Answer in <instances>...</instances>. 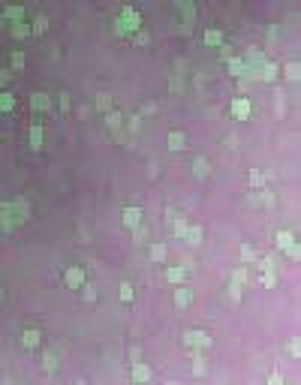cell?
<instances>
[{
	"label": "cell",
	"mask_w": 301,
	"mask_h": 385,
	"mask_svg": "<svg viewBox=\"0 0 301 385\" xmlns=\"http://www.w3.org/2000/svg\"><path fill=\"white\" fill-rule=\"evenodd\" d=\"M21 63H24V54H21V51H15V54H12V66H21Z\"/></svg>",
	"instance_id": "obj_36"
},
{
	"label": "cell",
	"mask_w": 301,
	"mask_h": 385,
	"mask_svg": "<svg viewBox=\"0 0 301 385\" xmlns=\"http://www.w3.org/2000/svg\"><path fill=\"white\" fill-rule=\"evenodd\" d=\"M54 367H57V364H54V355H45V370H48V373H51V370H54Z\"/></svg>",
	"instance_id": "obj_37"
},
{
	"label": "cell",
	"mask_w": 301,
	"mask_h": 385,
	"mask_svg": "<svg viewBox=\"0 0 301 385\" xmlns=\"http://www.w3.org/2000/svg\"><path fill=\"white\" fill-rule=\"evenodd\" d=\"M229 111H232V117H235V120H247V117L253 114V105H250V99H247V96H235V99H232V105H229Z\"/></svg>",
	"instance_id": "obj_5"
},
{
	"label": "cell",
	"mask_w": 301,
	"mask_h": 385,
	"mask_svg": "<svg viewBox=\"0 0 301 385\" xmlns=\"http://www.w3.org/2000/svg\"><path fill=\"white\" fill-rule=\"evenodd\" d=\"M30 99H33V108H36V111H39V108H48V96H45V93H33Z\"/></svg>",
	"instance_id": "obj_24"
},
{
	"label": "cell",
	"mask_w": 301,
	"mask_h": 385,
	"mask_svg": "<svg viewBox=\"0 0 301 385\" xmlns=\"http://www.w3.org/2000/svg\"><path fill=\"white\" fill-rule=\"evenodd\" d=\"M106 123H109V130L115 133V130H121V126H124V114H121V111H109Z\"/></svg>",
	"instance_id": "obj_18"
},
{
	"label": "cell",
	"mask_w": 301,
	"mask_h": 385,
	"mask_svg": "<svg viewBox=\"0 0 301 385\" xmlns=\"http://www.w3.org/2000/svg\"><path fill=\"white\" fill-rule=\"evenodd\" d=\"M66 283H69V286H81V283H84V271H81V268H69V271H66Z\"/></svg>",
	"instance_id": "obj_16"
},
{
	"label": "cell",
	"mask_w": 301,
	"mask_h": 385,
	"mask_svg": "<svg viewBox=\"0 0 301 385\" xmlns=\"http://www.w3.org/2000/svg\"><path fill=\"white\" fill-rule=\"evenodd\" d=\"M133 298H136V295H133V286H130V283H121V301H124V304H133Z\"/></svg>",
	"instance_id": "obj_22"
},
{
	"label": "cell",
	"mask_w": 301,
	"mask_h": 385,
	"mask_svg": "<svg viewBox=\"0 0 301 385\" xmlns=\"http://www.w3.org/2000/svg\"><path fill=\"white\" fill-rule=\"evenodd\" d=\"M259 196H262V205H265V208L274 205V193H271V190H259Z\"/></svg>",
	"instance_id": "obj_30"
},
{
	"label": "cell",
	"mask_w": 301,
	"mask_h": 385,
	"mask_svg": "<svg viewBox=\"0 0 301 385\" xmlns=\"http://www.w3.org/2000/svg\"><path fill=\"white\" fill-rule=\"evenodd\" d=\"M208 172H211V163H208L205 157H196V160H193V175H196L199 181H205Z\"/></svg>",
	"instance_id": "obj_11"
},
{
	"label": "cell",
	"mask_w": 301,
	"mask_h": 385,
	"mask_svg": "<svg viewBox=\"0 0 301 385\" xmlns=\"http://www.w3.org/2000/svg\"><path fill=\"white\" fill-rule=\"evenodd\" d=\"M130 376H133V382H151V367L148 364H142V361H136L133 364V370H130Z\"/></svg>",
	"instance_id": "obj_8"
},
{
	"label": "cell",
	"mask_w": 301,
	"mask_h": 385,
	"mask_svg": "<svg viewBox=\"0 0 301 385\" xmlns=\"http://www.w3.org/2000/svg\"><path fill=\"white\" fill-rule=\"evenodd\" d=\"M247 178H250V187H253V190H262V187H265V175H262L259 169H250Z\"/></svg>",
	"instance_id": "obj_19"
},
{
	"label": "cell",
	"mask_w": 301,
	"mask_h": 385,
	"mask_svg": "<svg viewBox=\"0 0 301 385\" xmlns=\"http://www.w3.org/2000/svg\"><path fill=\"white\" fill-rule=\"evenodd\" d=\"M166 259V247L163 244H151V262H163Z\"/></svg>",
	"instance_id": "obj_21"
},
{
	"label": "cell",
	"mask_w": 301,
	"mask_h": 385,
	"mask_svg": "<svg viewBox=\"0 0 301 385\" xmlns=\"http://www.w3.org/2000/svg\"><path fill=\"white\" fill-rule=\"evenodd\" d=\"M139 30H142V12H139L136 6H130V3L121 6L118 15H115V33H118V36H130V33H133V36H136Z\"/></svg>",
	"instance_id": "obj_1"
},
{
	"label": "cell",
	"mask_w": 301,
	"mask_h": 385,
	"mask_svg": "<svg viewBox=\"0 0 301 385\" xmlns=\"http://www.w3.org/2000/svg\"><path fill=\"white\" fill-rule=\"evenodd\" d=\"M142 220H145V214H142V208H136V205H130V208H124V223H127L130 229H139V226H142Z\"/></svg>",
	"instance_id": "obj_6"
},
{
	"label": "cell",
	"mask_w": 301,
	"mask_h": 385,
	"mask_svg": "<svg viewBox=\"0 0 301 385\" xmlns=\"http://www.w3.org/2000/svg\"><path fill=\"white\" fill-rule=\"evenodd\" d=\"M30 145H33V148H39V145H42V130H39V126H33V130H30Z\"/></svg>",
	"instance_id": "obj_26"
},
{
	"label": "cell",
	"mask_w": 301,
	"mask_h": 385,
	"mask_svg": "<svg viewBox=\"0 0 301 385\" xmlns=\"http://www.w3.org/2000/svg\"><path fill=\"white\" fill-rule=\"evenodd\" d=\"M193 373H196V376H205V373H208V361H205L202 355L193 358Z\"/></svg>",
	"instance_id": "obj_20"
},
{
	"label": "cell",
	"mask_w": 301,
	"mask_h": 385,
	"mask_svg": "<svg viewBox=\"0 0 301 385\" xmlns=\"http://www.w3.org/2000/svg\"><path fill=\"white\" fill-rule=\"evenodd\" d=\"M84 301H96V292L93 289H84Z\"/></svg>",
	"instance_id": "obj_38"
},
{
	"label": "cell",
	"mask_w": 301,
	"mask_h": 385,
	"mask_svg": "<svg viewBox=\"0 0 301 385\" xmlns=\"http://www.w3.org/2000/svg\"><path fill=\"white\" fill-rule=\"evenodd\" d=\"M184 346L187 349H211V334L208 331H184Z\"/></svg>",
	"instance_id": "obj_3"
},
{
	"label": "cell",
	"mask_w": 301,
	"mask_h": 385,
	"mask_svg": "<svg viewBox=\"0 0 301 385\" xmlns=\"http://www.w3.org/2000/svg\"><path fill=\"white\" fill-rule=\"evenodd\" d=\"M9 108H12V93L3 90V93H0V111H9Z\"/></svg>",
	"instance_id": "obj_28"
},
{
	"label": "cell",
	"mask_w": 301,
	"mask_h": 385,
	"mask_svg": "<svg viewBox=\"0 0 301 385\" xmlns=\"http://www.w3.org/2000/svg\"><path fill=\"white\" fill-rule=\"evenodd\" d=\"M181 238H184L190 247H199V244H202V238H205V232H202V226H196V223H193V226H187V229H184V235H181Z\"/></svg>",
	"instance_id": "obj_7"
},
{
	"label": "cell",
	"mask_w": 301,
	"mask_h": 385,
	"mask_svg": "<svg viewBox=\"0 0 301 385\" xmlns=\"http://www.w3.org/2000/svg\"><path fill=\"white\" fill-rule=\"evenodd\" d=\"M277 72H280V66L271 63V60H265V63L259 66V78H262V81H277Z\"/></svg>",
	"instance_id": "obj_10"
},
{
	"label": "cell",
	"mask_w": 301,
	"mask_h": 385,
	"mask_svg": "<svg viewBox=\"0 0 301 385\" xmlns=\"http://www.w3.org/2000/svg\"><path fill=\"white\" fill-rule=\"evenodd\" d=\"M247 277H250V271H247V265H241V268H235V271H232V280H229V283H235V286H241V289H244Z\"/></svg>",
	"instance_id": "obj_14"
},
{
	"label": "cell",
	"mask_w": 301,
	"mask_h": 385,
	"mask_svg": "<svg viewBox=\"0 0 301 385\" xmlns=\"http://www.w3.org/2000/svg\"><path fill=\"white\" fill-rule=\"evenodd\" d=\"M39 343V331H24V346H36Z\"/></svg>",
	"instance_id": "obj_27"
},
{
	"label": "cell",
	"mask_w": 301,
	"mask_h": 385,
	"mask_svg": "<svg viewBox=\"0 0 301 385\" xmlns=\"http://www.w3.org/2000/svg\"><path fill=\"white\" fill-rule=\"evenodd\" d=\"M202 39H205V45H223V33H220V30H214V27H208Z\"/></svg>",
	"instance_id": "obj_15"
},
{
	"label": "cell",
	"mask_w": 301,
	"mask_h": 385,
	"mask_svg": "<svg viewBox=\"0 0 301 385\" xmlns=\"http://www.w3.org/2000/svg\"><path fill=\"white\" fill-rule=\"evenodd\" d=\"M133 39H136V45H148V39H151V36H148V30H139Z\"/></svg>",
	"instance_id": "obj_33"
},
{
	"label": "cell",
	"mask_w": 301,
	"mask_h": 385,
	"mask_svg": "<svg viewBox=\"0 0 301 385\" xmlns=\"http://www.w3.org/2000/svg\"><path fill=\"white\" fill-rule=\"evenodd\" d=\"M139 126H142V117H139V114H133V117H130V130H133V133H139Z\"/></svg>",
	"instance_id": "obj_34"
},
{
	"label": "cell",
	"mask_w": 301,
	"mask_h": 385,
	"mask_svg": "<svg viewBox=\"0 0 301 385\" xmlns=\"http://www.w3.org/2000/svg\"><path fill=\"white\" fill-rule=\"evenodd\" d=\"M274 244H277V250H283L289 259H298V247H295V235L289 232V229H277L274 232Z\"/></svg>",
	"instance_id": "obj_2"
},
{
	"label": "cell",
	"mask_w": 301,
	"mask_h": 385,
	"mask_svg": "<svg viewBox=\"0 0 301 385\" xmlns=\"http://www.w3.org/2000/svg\"><path fill=\"white\" fill-rule=\"evenodd\" d=\"M262 277H259V283L265 286V289H274L277 286V268H274V256H265L262 259Z\"/></svg>",
	"instance_id": "obj_4"
},
{
	"label": "cell",
	"mask_w": 301,
	"mask_h": 385,
	"mask_svg": "<svg viewBox=\"0 0 301 385\" xmlns=\"http://www.w3.org/2000/svg\"><path fill=\"white\" fill-rule=\"evenodd\" d=\"M187 148V133H181V130H172L169 133V151H184Z\"/></svg>",
	"instance_id": "obj_9"
},
{
	"label": "cell",
	"mask_w": 301,
	"mask_h": 385,
	"mask_svg": "<svg viewBox=\"0 0 301 385\" xmlns=\"http://www.w3.org/2000/svg\"><path fill=\"white\" fill-rule=\"evenodd\" d=\"M241 259H244V262H253V259H256V253H253V247H250V244H244V247H241Z\"/></svg>",
	"instance_id": "obj_31"
},
{
	"label": "cell",
	"mask_w": 301,
	"mask_h": 385,
	"mask_svg": "<svg viewBox=\"0 0 301 385\" xmlns=\"http://www.w3.org/2000/svg\"><path fill=\"white\" fill-rule=\"evenodd\" d=\"M193 304V292L187 286H178L175 289V307H190Z\"/></svg>",
	"instance_id": "obj_12"
},
{
	"label": "cell",
	"mask_w": 301,
	"mask_h": 385,
	"mask_svg": "<svg viewBox=\"0 0 301 385\" xmlns=\"http://www.w3.org/2000/svg\"><path fill=\"white\" fill-rule=\"evenodd\" d=\"M268 385H286V382H283L280 373H271V376H268Z\"/></svg>",
	"instance_id": "obj_35"
},
{
	"label": "cell",
	"mask_w": 301,
	"mask_h": 385,
	"mask_svg": "<svg viewBox=\"0 0 301 385\" xmlns=\"http://www.w3.org/2000/svg\"><path fill=\"white\" fill-rule=\"evenodd\" d=\"M178 15H181L184 21H193V18H196V6H193V3H178Z\"/></svg>",
	"instance_id": "obj_17"
},
{
	"label": "cell",
	"mask_w": 301,
	"mask_h": 385,
	"mask_svg": "<svg viewBox=\"0 0 301 385\" xmlns=\"http://www.w3.org/2000/svg\"><path fill=\"white\" fill-rule=\"evenodd\" d=\"M96 105H99V108H106V111H112V96L99 93V96H96Z\"/></svg>",
	"instance_id": "obj_29"
},
{
	"label": "cell",
	"mask_w": 301,
	"mask_h": 385,
	"mask_svg": "<svg viewBox=\"0 0 301 385\" xmlns=\"http://www.w3.org/2000/svg\"><path fill=\"white\" fill-rule=\"evenodd\" d=\"M184 277H187V268H184V265H175V268L166 271V280H169V283H181Z\"/></svg>",
	"instance_id": "obj_13"
},
{
	"label": "cell",
	"mask_w": 301,
	"mask_h": 385,
	"mask_svg": "<svg viewBox=\"0 0 301 385\" xmlns=\"http://www.w3.org/2000/svg\"><path fill=\"white\" fill-rule=\"evenodd\" d=\"M3 15H6V18H15V24H18L24 12H21V6H6V9H3Z\"/></svg>",
	"instance_id": "obj_23"
},
{
	"label": "cell",
	"mask_w": 301,
	"mask_h": 385,
	"mask_svg": "<svg viewBox=\"0 0 301 385\" xmlns=\"http://www.w3.org/2000/svg\"><path fill=\"white\" fill-rule=\"evenodd\" d=\"M184 229H187V220H184V217H175V235H178V238L184 235Z\"/></svg>",
	"instance_id": "obj_32"
},
{
	"label": "cell",
	"mask_w": 301,
	"mask_h": 385,
	"mask_svg": "<svg viewBox=\"0 0 301 385\" xmlns=\"http://www.w3.org/2000/svg\"><path fill=\"white\" fill-rule=\"evenodd\" d=\"M286 78H289V81L298 78V60H289V63H286Z\"/></svg>",
	"instance_id": "obj_25"
}]
</instances>
